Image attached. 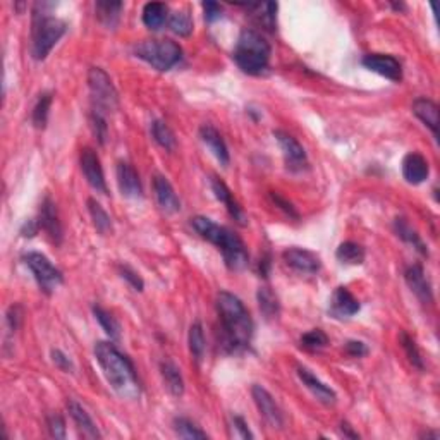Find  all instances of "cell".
I'll list each match as a JSON object with an SVG mask.
<instances>
[{"mask_svg":"<svg viewBox=\"0 0 440 440\" xmlns=\"http://www.w3.org/2000/svg\"><path fill=\"white\" fill-rule=\"evenodd\" d=\"M160 375L164 378L165 385H167L168 392L175 397L184 394V378H182L181 370L175 366L172 361H162L160 363Z\"/></svg>","mask_w":440,"mask_h":440,"instance_id":"d4e9b609","label":"cell"},{"mask_svg":"<svg viewBox=\"0 0 440 440\" xmlns=\"http://www.w3.org/2000/svg\"><path fill=\"white\" fill-rule=\"evenodd\" d=\"M336 256L340 263L361 265L364 261V248L353 241H346L336 251Z\"/></svg>","mask_w":440,"mask_h":440,"instance_id":"f1b7e54d","label":"cell"},{"mask_svg":"<svg viewBox=\"0 0 440 440\" xmlns=\"http://www.w3.org/2000/svg\"><path fill=\"white\" fill-rule=\"evenodd\" d=\"M346 353L349 354L351 358H361L366 356L368 354V347L366 344L361 342V340H347L346 346H344Z\"/></svg>","mask_w":440,"mask_h":440,"instance_id":"bcb514c9","label":"cell"},{"mask_svg":"<svg viewBox=\"0 0 440 440\" xmlns=\"http://www.w3.org/2000/svg\"><path fill=\"white\" fill-rule=\"evenodd\" d=\"M79 164H81V170L82 174H85L86 182H88L96 192L107 195L109 189H107L105 174H103L102 164H100V158L98 155H96V151L91 150V148H85V150H81Z\"/></svg>","mask_w":440,"mask_h":440,"instance_id":"8fae6325","label":"cell"},{"mask_svg":"<svg viewBox=\"0 0 440 440\" xmlns=\"http://www.w3.org/2000/svg\"><path fill=\"white\" fill-rule=\"evenodd\" d=\"M117 270H119V275L124 278V280L127 282V284L131 285V287L134 289V291L141 292L144 289V282L143 278L140 277V274H138L134 268H131L129 265H119L117 267Z\"/></svg>","mask_w":440,"mask_h":440,"instance_id":"b9f144b4","label":"cell"},{"mask_svg":"<svg viewBox=\"0 0 440 440\" xmlns=\"http://www.w3.org/2000/svg\"><path fill=\"white\" fill-rule=\"evenodd\" d=\"M89 126H91V131L93 134H95L96 141H98L100 144H105L107 138H109V127H107L105 116L91 110V113H89Z\"/></svg>","mask_w":440,"mask_h":440,"instance_id":"ab89813d","label":"cell"},{"mask_svg":"<svg viewBox=\"0 0 440 440\" xmlns=\"http://www.w3.org/2000/svg\"><path fill=\"white\" fill-rule=\"evenodd\" d=\"M52 100H54V95L50 91H45L38 96L36 103H34V109H33V126L36 129H45L47 126V120H48V112H50V107H52Z\"/></svg>","mask_w":440,"mask_h":440,"instance_id":"d6a6232c","label":"cell"},{"mask_svg":"<svg viewBox=\"0 0 440 440\" xmlns=\"http://www.w3.org/2000/svg\"><path fill=\"white\" fill-rule=\"evenodd\" d=\"M23 260L26 263V267L31 270V274H33L40 291L45 292L47 296H50L64 282L62 272L58 268H55L45 254L36 253V251H30V253L24 254Z\"/></svg>","mask_w":440,"mask_h":440,"instance_id":"ba28073f","label":"cell"},{"mask_svg":"<svg viewBox=\"0 0 440 440\" xmlns=\"http://www.w3.org/2000/svg\"><path fill=\"white\" fill-rule=\"evenodd\" d=\"M174 430L181 439H208L206 432H203L196 423H192L189 418H175Z\"/></svg>","mask_w":440,"mask_h":440,"instance_id":"8d00e7d4","label":"cell"},{"mask_svg":"<svg viewBox=\"0 0 440 440\" xmlns=\"http://www.w3.org/2000/svg\"><path fill=\"white\" fill-rule=\"evenodd\" d=\"M268 267H270V258H261L260 260V268H261V275H263V277H267V274H268Z\"/></svg>","mask_w":440,"mask_h":440,"instance_id":"816d5d0a","label":"cell"},{"mask_svg":"<svg viewBox=\"0 0 440 440\" xmlns=\"http://www.w3.org/2000/svg\"><path fill=\"white\" fill-rule=\"evenodd\" d=\"M274 138L277 140L282 153H284L285 165L291 172H301L308 167V157L305 148L301 146L298 140L284 131H274Z\"/></svg>","mask_w":440,"mask_h":440,"instance_id":"9c48e42d","label":"cell"},{"mask_svg":"<svg viewBox=\"0 0 440 440\" xmlns=\"http://www.w3.org/2000/svg\"><path fill=\"white\" fill-rule=\"evenodd\" d=\"M217 313L220 318V342L229 353L246 349L253 337V320L237 296L220 291L217 294Z\"/></svg>","mask_w":440,"mask_h":440,"instance_id":"6da1fadb","label":"cell"},{"mask_svg":"<svg viewBox=\"0 0 440 440\" xmlns=\"http://www.w3.org/2000/svg\"><path fill=\"white\" fill-rule=\"evenodd\" d=\"M232 428L236 430V437H239V439H253V433L250 432V428H248L246 421H244L241 416H234L232 418Z\"/></svg>","mask_w":440,"mask_h":440,"instance_id":"c3c4849f","label":"cell"},{"mask_svg":"<svg viewBox=\"0 0 440 440\" xmlns=\"http://www.w3.org/2000/svg\"><path fill=\"white\" fill-rule=\"evenodd\" d=\"M188 344H189V353L195 358L196 361H201L205 356L206 349V340H205V332H203V325L199 322H195L189 327L188 333Z\"/></svg>","mask_w":440,"mask_h":440,"instance_id":"f546056e","label":"cell"},{"mask_svg":"<svg viewBox=\"0 0 440 440\" xmlns=\"http://www.w3.org/2000/svg\"><path fill=\"white\" fill-rule=\"evenodd\" d=\"M299 344L306 351H320L329 344V337H327V333L323 330L313 329L309 332L302 333L301 339H299Z\"/></svg>","mask_w":440,"mask_h":440,"instance_id":"f35d334b","label":"cell"},{"mask_svg":"<svg viewBox=\"0 0 440 440\" xmlns=\"http://www.w3.org/2000/svg\"><path fill=\"white\" fill-rule=\"evenodd\" d=\"M47 426L48 432L54 439H65V421L60 415L57 412H52L47 416Z\"/></svg>","mask_w":440,"mask_h":440,"instance_id":"7bdbcfd3","label":"cell"},{"mask_svg":"<svg viewBox=\"0 0 440 440\" xmlns=\"http://www.w3.org/2000/svg\"><path fill=\"white\" fill-rule=\"evenodd\" d=\"M95 358L103 371V377L110 387L122 399H138L141 395V385L138 380L134 364L126 354L120 353L116 344L100 340L95 346Z\"/></svg>","mask_w":440,"mask_h":440,"instance_id":"7a4b0ae2","label":"cell"},{"mask_svg":"<svg viewBox=\"0 0 440 440\" xmlns=\"http://www.w3.org/2000/svg\"><path fill=\"white\" fill-rule=\"evenodd\" d=\"M88 212L93 220V226H95V229L98 230L102 236H107L109 232H112V220H110V215L95 198L88 199Z\"/></svg>","mask_w":440,"mask_h":440,"instance_id":"83f0119b","label":"cell"},{"mask_svg":"<svg viewBox=\"0 0 440 440\" xmlns=\"http://www.w3.org/2000/svg\"><path fill=\"white\" fill-rule=\"evenodd\" d=\"M167 12L168 7L162 2H148L143 7V23L144 26L150 28V30L157 31L167 21Z\"/></svg>","mask_w":440,"mask_h":440,"instance_id":"4316f807","label":"cell"},{"mask_svg":"<svg viewBox=\"0 0 440 440\" xmlns=\"http://www.w3.org/2000/svg\"><path fill=\"white\" fill-rule=\"evenodd\" d=\"M421 439H433V440H437L439 439V433L437 432H425V433H421Z\"/></svg>","mask_w":440,"mask_h":440,"instance_id":"db71d44e","label":"cell"},{"mask_svg":"<svg viewBox=\"0 0 440 440\" xmlns=\"http://www.w3.org/2000/svg\"><path fill=\"white\" fill-rule=\"evenodd\" d=\"M342 433L346 437H351V439H358V437H360L358 433H354L353 430H351V426L347 425V423H342Z\"/></svg>","mask_w":440,"mask_h":440,"instance_id":"f5cc1de1","label":"cell"},{"mask_svg":"<svg viewBox=\"0 0 440 440\" xmlns=\"http://www.w3.org/2000/svg\"><path fill=\"white\" fill-rule=\"evenodd\" d=\"M270 198H272V201H274L275 205L278 206V208L284 210V213H287V215L292 217V219H298L299 215H298V212L294 210V206H292L291 203L287 201V199L282 198V196L278 195V192H270Z\"/></svg>","mask_w":440,"mask_h":440,"instance_id":"7dc6e473","label":"cell"},{"mask_svg":"<svg viewBox=\"0 0 440 440\" xmlns=\"http://www.w3.org/2000/svg\"><path fill=\"white\" fill-rule=\"evenodd\" d=\"M298 377H299V380L302 382V385H305V387L308 388V390L311 392L313 395H315L316 401H320L322 404H325V406L336 404L337 402L336 390H333V388H330L327 384H323V382L320 380V378L316 377L315 373H311V370H308V368H305V366H299Z\"/></svg>","mask_w":440,"mask_h":440,"instance_id":"ac0fdd59","label":"cell"},{"mask_svg":"<svg viewBox=\"0 0 440 440\" xmlns=\"http://www.w3.org/2000/svg\"><path fill=\"white\" fill-rule=\"evenodd\" d=\"M153 192L157 198L158 206L164 210L165 213H177L181 210V199L175 195L174 188L168 182L167 177L157 174L153 177Z\"/></svg>","mask_w":440,"mask_h":440,"instance_id":"d6986e66","label":"cell"},{"mask_svg":"<svg viewBox=\"0 0 440 440\" xmlns=\"http://www.w3.org/2000/svg\"><path fill=\"white\" fill-rule=\"evenodd\" d=\"M399 342H401L402 349H404L406 356H408V361L412 364L415 368H418L419 371L425 370V363H423V358H421V353H419L418 346H416L415 339H412L411 336H409L408 332H404L402 330L401 333H399Z\"/></svg>","mask_w":440,"mask_h":440,"instance_id":"e575fe53","label":"cell"},{"mask_svg":"<svg viewBox=\"0 0 440 440\" xmlns=\"http://www.w3.org/2000/svg\"><path fill=\"white\" fill-rule=\"evenodd\" d=\"M191 226L203 239H206L208 243H212L213 246H217L222 251L223 260H226V265L230 270L239 272L248 267L250 254H248L246 246H244V243L237 234H234L227 227L219 226V223H215L208 217L201 215L192 217Z\"/></svg>","mask_w":440,"mask_h":440,"instance_id":"3957f363","label":"cell"},{"mask_svg":"<svg viewBox=\"0 0 440 440\" xmlns=\"http://www.w3.org/2000/svg\"><path fill=\"white\" fill-rule=\"evenodd\" d=\"M251 395H253V401L256 404L258 411H260L261 418L272 426V428H282L284 425V416H282L280 408L275 402L274 395L267 390L261 385H253L251 388Z\"/></svg>","mask_w":440,"mask_h":440,"instance_id":"30bf717a","label":"cell"},{"mask_svg":"<svg viewBox=\"0 0 440 440\" xmlns=\"http://www.w3.org/2000/svg\"><path fill=\"white\" fill-rule=\"evenodd\" d=\"M199 138L208 146V150L215 155V158L220 164L229 165V150H227V144L223 141L222 134L215 127L210 126V124H203L199 127Z\"/></svg>","mask_w":440,"mask_h":440,"instance_id":"603a6c76","label":"cell"},{"mask_svg":"<svg viewBox=\"0 0 440 440\" xmlns=\"http://www.w3.org/2000/svg\"><path fill=\"white\" fill-rule=\"evenodd\" d=\"M93 315H95V318L98 320V323L102 325V329L105 330V333L110 337V339H113V340L119 339L120 337L119 323H117V320L113 318V316L110 315L107 309H103L102 306L95 305L93 306Z\"/></svg>","mask_w":440,"mask_h":440,"instance_id":"d590c367","label":"cell"},{"mask_svg":"<svg viewBox=\"0 0 440 440\" xmlns=\"http://www.w3.org/2000/svg\"><path fill=\"white\" fill-rule=\"evenodd\" d=\"M404 278H406V284H408V287L411 289L412 294H415L423 305H430V302H433L432 285H430V280L426 278L425 270H423L421 265L415 263L411 265V267L406 268Z\"/></svg>","mask_w":440,"mask_h":440,"instance_id":"e0dca14e","label":"cell"},{"mask_svg":"<svg viewBox=\"0 0 440 440\" xmlns=\"http://www.w3.org/2000/svg\"><path fill=\"white\" fill-rule=\"evenodd\" d=\"M412 113L432 131L433 138H439V107L430 98H416L412 103Z\"/></svg>","mask_w":440,"mask_h":440,"instance_id":"cb8c5ba5","label":"cell"},{"mask_svg":"<svg viewBox=\"0 0 440 440\" xmlns=\"http://www.w3.org/2000/svg\"><path fill=\"white\" fill-rule=\"evenodd\" d=\"M394 229H395V234H397L399 237H401L404 243L408 244H412V246L416 248V250L419 251L421 254H428V251H426L425 244H423L421 237L416 234L415 229H411V226H409L408 222H406V219H395L394 222Z\"/></svg>","mask_w":440,"mask_h":440,"instance_id":"836d02e7","label":"cell"},{"mask_svg":"<svg viewBox=\"0 0 440 440\" xmlns=\"http://www.w3.org/2000/svg\"><path fill=\"white\" fill-rule=\"evenodd\" d=\"M124 3L122 2H112V0H98L95 3L96 17H98L100 23L105 28L112 30L117 26L120 17V10H122Z\"/></svg>","mask_w":440,"mask_h":440,"instance_id":"484cf974","label":"cell"},{"mask_svg":"<svg viewBox=\"0 0 440 440\" xmlns=\"http://www.w3.org/2000/svg\"><path fill=\"white\" fill-rule=\"evenodd\" d=\"M67 411H69V415H71L72 421L76 423V428H78L79 435H81L82 439L96 440L102 437L100 435L98 428H96L95 421L91 419V416L88 415V411H86V409L82 408V406L79 404L78 401H74V399H69Z\"/></svg>","mask_w":440,"mask_h":440,"instance_id":"ffe728a7","label":"cell"},{"mask_svg":"<svg viewBox=\"0 0 440 440\" xmlns=\"http://www.w3.org/2000/svg\"><path fill=\"white\" fill-rule=\"evenodd\" d=\"M38 226L40 229L45 230L48 237H50L52 243L60 244L62 237H64V230H62V223L60 219H58V212L55 203L52 201L50 198H45L41 201V208H40V219H38Z\"/></svg>","mask_w":440,"mask_h":440,"instance_id":"9a60e30c","label":"cell"},{"mask_svg":"<svg viewBox=\"0 0 440 440\" xmlns=\"http://www.w3.org/2000/svg\"><path fill=\"white\" fill-rule=\"evenodd\" d=\"M263 14H256V19L261 26H265L267 30H274L275 21H277V3L268 2V3H260Z\"/></svg>","mask_w":440,"mask_h":440,"instance_id":"60d3db41","label":"cell"},{"mask_svg":"<svg viewBox=\"0 0 440 440\" xmlns=\"http://www.w3.org/2000/svg\"><path fill=\"white\" fill-rule=\"evenodd\" d=\"M258 306H260V311L263 313V316L267 320L277 318L278 313H280V305H278V299L274 292L270 291V287H261L258 289Z\"/></svg>","mask_w":440,"mask_h":440,"instance_id":"4dcf8cb0","label":"cell"},{"mask_svg":"<svg viewBox=\"0 0 440 440\" xmlns=\"http://www.w3.org/2000/svg\"><path fill=\"white\" fill-rule=\"evenodd\" d=\"M361 64H363L366 69H370V71L390 79V81H401L402 79L401 62H399L395 57H392V55L368 54L364 55Z\"/></svg>","mask_w":440,"mask_h":440,"instance_id":"4fadbf2b","label":"cell"},{"mask_svg":"<svg viewBox=\"0 0 440 440\" xmlns=\"http://www.w3.org/2000/svg\"><path fill=\"white\" fill-rule=\"evenodd\" d=\"M19 320H21V313H19V306H10L9 311H7V323H9L10 332H16L17 327H19Z\"/></svg>","mask_w":440,"mask_h":440,"instance_id":"681fc988","label":"cell"},{"mask_svg":"<svg viewBox=\"0 0 440 440\" xmlns=\"http://www.w3.org/2000/svg\"><path fill=\"white\" fill-rule=\"evenodd\" d=\"M210 186H212V191H213V195H215V198L219 199L220 203H223V205H226L229 215L232 217V219L236 220L239 226H248L246 213H244V210L241 208L239 203L236 201L232 191L227 188L226 182H223L220 177H217V175H212V179H210Z\"/></svg>","mask_w":440,"mask_h":440,"instance_id":"2e32d148","label":"cell"},{"mask_svg":"<svg viewBox=\"0 0 440 440\" xmlns=\"http://www.w3.org/2000/svg\"><path fill=\"white\" fill-rule=\"evenodd\" d=\"M282 260L289 268L299 272V274L313 275L322 267L318 254H315L313 251L302 250V248H287L282 253Z\"/></svg>","mask_w":440,"mask_h":440,"instance_id":"7c38bea8","label":"cell"},{"mask_svg":"<svg viewBox=\"0 0 440 440\" xmlns=\"http://www.w3.org/2000/svg\"><path fill=\"white\" fill-rule=\"evenodd\" d=\"M360 311V301L353 296V292L347 287L340 285L333 291L329 305V315L337 320L351 318Z\"/></svg>","mask_w":440,"mask_h":440,"instance_id":"5bb4252c","label":"cell"},{"mask_svg":"<svg viewBox=\"0 0 440 440\" xmlns=\"http://www.w3.org/2000/svg\"><path fill=\"white\" fill-rule=\"evenodd\" d=\"M88 86L91 95L93 110L102 116L113 112L119 107V95L112 79L103 69L91 67L88 71Z\"/></svg>","mask_w":440,"mask_h":440,"instance_id":"52a82bcc","label":"cell"},{"mask_svg":"<svg viewBox=\"0 0 440 440\" xmlns=\"http://www.w3.org/2000/svg\"><path fill=\"white\" fill-rule=\"evenodd\" d=\"M117 184L126 198H140L143 195L140 175H138L136 168L127 162L117 164Z\"/></svg>","mask_w":440,"mask_h":440,"instance_id":"44dd1931","label":"cell"},{"mask_svg":"<svg viewBox=\"0 0 440 440\" xmlns=\"http://www.w3.org/2000/svg\"><path fill=\"white\" fill-rule=\"evenodd\" d=\"M134 55L157 71H170L182 58L181 45L172 40H144L134 47Z\"/></svg>","mask_w":440,"mask_h":440,"instance_id":"8992f818","label":"cell"},{"mask_svg":"<svg viewBox=\"0 0 440 440\" xmlns=\"http://www.w3.org/2000/svg\"><path fill=\"white\" fill-rule=\"evenodd\" d=\"M151 136H153V140L157 141V144H160L164 150L167 151L175 150V143H177V141H175V134L174 131L164 122V120L157 119L151 122Z\"/></svg>","mask_w":440,"mask_h":440,"instance_id":"1f68e13d","label":"cell"},{"mask_svg":"<svg viewBox=\"0 0 440 440\" xmlns=\"http://www.w3.org/2000/svg\"><path fill=\"white\" fill-rule=\"evenodd\" d=\"M168 24H170V30L179 36L186 38L192 33V19L188 10H177L172 14Z\"/></svg>","mask_w":440,"mask_h":440,"instance_id":"74e56055","label":"cell"},{"mask_svg":"<svg viewBox=\"0 0 440 440\" xmlns=\"http://www.w3.org/2000/svg\"><path fill=\"white\" fill-rule=\"evenodd\" d=\"M430 174V167L428 162L423 155L416 153V151H411L404 157L402 160V175H404L406 182L409 184H421V182L426 181Z\"/></svg>","mask_w":440,"mask_h":440,"instance_id":"7402d4cb","label":"cell"},{"mask_svg":"<svg viewBox=\"0 0 440 440\" xmlns=\"http://www.w3.org/2000/svg\"><path fill=\"white\" fill-rule=\"evenodd\" d=\"M67 31V24L55 16L34 14L31 30V55L34 60H45L52 48L58 43Z\"/></svg>","mask_w":440,"mask_h":440,"instance_id":"5b68a950","label":"cell"},{"mask_svg":"<svg viewBox=\"0 0 440 440\" xmlns=\"http://www.w3.org/2000/svg\"><path fill=\"white\" fill-rule=\"evenodd\" d=\"M203 12H205L206 23H213V21L220 19L222 17V7L217 2H203Z\"/></svg>","mask_w":440,"mask_h":440,"instance_id":"f6af8a7d","label":"cell"},{"mask_svg":"<svg viewBox=\"0 0 440 440\" xmlns=\"http://www.w3.org/2000/svg\"><path fill=\"white\" fill-rule=\"evenodd\" d=\"M270 45L263 34L254 30H243L234 47L232 57L237 67L250 76H258L268 67Z\"/></svg>","mask_w":440,"mask_h":440,"instance_id":"277c9868","label":"cell"},{"mask_svg":"<svg viewBox=\"0 0 440 440\" xmlns=\"http://www.w3.org/2000/svg\"><path fill=\"white\" fill-rule=\"evenodd\" d=\"M40 230V226H38V220H28L26 223H24V227L21 229V234L26 237H33L34 234Z\"/></svg>","mask_w":440,"mask_h":440,"instance_id":"f907efd6","label":"cell"},{"mask_svg":"<svg viewBox=\"0 0 440 440\" xmlns=\"http://www.w3.org/2000/svg\"><path fill=\"white\" fill-rule=\"evenodd\" d=\"M52 361H54V364L58 368V370L69 371V373H71V371H74V364H72L71 358L65 356L62 351H58V349L52 351Z\"/></svg>","mask_w":440,"mask_h":440,"instance_id":"ee69618b","label":"cell"}]
</instances>
